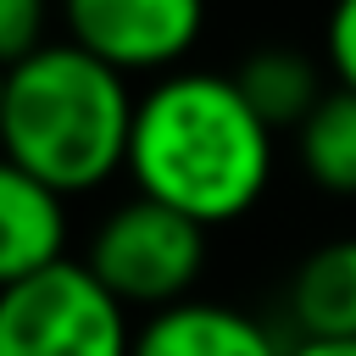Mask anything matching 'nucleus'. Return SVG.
I'll return each mask as SVG.
<instances>
[{"instance_id":"f257e3e1","label":"nucleus","mask_w":356,"mask_h":356,"mask_svg":"<svg viewBox=\"0 0 356 356\" xmlns=\"http://www.w3.org/2000/svg\"><path fill=\"white\" fill-rule=\"evenodd\" d=\"M128 172L200 228L245 217L273 178V128L250 111L234 72H167L139 95Z\"/></svg>"},{"instance_id":"f03ea898","label":"nucleus","mask_w":356,"mask_h":356,"mask_svg":"<svg viewBox=\"0 0 356 356\" xmlns=\"http://www.w3.org/2000/svg\"><path fill=\"white\" fill-rule=\"evenodd\" d=\"M134 111L122 72L72 39H50L0 83V145L6 167L50 184L56 195H83L128 167Z\"/></svg>"},{"instance_id":"7ed1b4c3","label":"nucleus","mask_w":356,"mask_h":356,"mask_svg":"<svg viewBox=\"0 0 356 356\" xmlns=\"http://www.w3.org/2000/svg\"><path fill=\"white\" fill-rule=\"evenodd\" d=\"M0 356H134L128 306L67 256L0 284Z\"/></svg>"},{"instance_id":"20e7f679","label":"nucleus","mask_w":356,"mask_h":356,"mask_svg":"<svg viewBox=\"0 0 356 356\" xmlns=\"http://www.w3.org/2000/svg\"><path fill=\"white\" fill-rule=\"evenodd\" d=\"M83 267L122 300L145 306L150 317L189 300L200 267H206V228L161 200H122L89 239Z\"/></svg>"},{"instance_id":"39448f33","label":"nucleus","mask_w":356,"mask_h":356,"mask_svg":"<svg viewBox=\"0 0 356 356\" xmlns=\"http://www.w3.org/2000/svg\"><path fill=\"white\" fill-rule=\"evenodd\" d=\"M67 39L106 67L167 72L178 67L206 22V0H61Z\"/></svg>"},{"instance_id":"423d86ee","label":"nucleus","mask_w":356,"mask_h":356,"mask_svg":"<svg viewBox=\"0 0 356 356\" xmlns=\"http://www.w3.org/2000/svg\"><path fill=\"white\" fill-rule=\"evenodd\" d=\"M250 312L217 300H178L134 334V356H284Z\"/></svg>"},{"instance_id":"0eeeda50","label":"nucleus","mask_w":356,"mask_h":356,"mask_svg":"<svg viewBox=\"0 0 356 356\" xmlns=\"http://www.w3.org/2000/svg\"><path fill=\"white\" fill-rule=\"evenodd\" d=\"M67 261V195L0 167V284L33 278Z\"/></svg>"},{"instance_id":"6e6552de","label":"nucleus","mask_w":356,"mask_h":356,"mask_svg":"<svg viewBox=\"0 0 356 356\" xmlns=\"http://www.w3.org/2000/svg\"><path fill=\"white\" fill-rule=\"evenodd\" d=\"M289 323L300 339H356V234L317 245L295 267Z\"/></svg>"},{"instance_id":"1a4fd4ad","label":"nucleus","mask_w":356,"mask_h":356,"mask_svg":"<svg viewBox=\"0 0 356 356\" xmlns=\"http://www.w3.org/2000/svg\"><path fill=\"white\" fill-rule=\"evenodd\" d=\"M239 95L250 100V111L278 134V128H300L317 106H323V72L312 56L289 50V44H267V50H250L234 72Z\"/></svg>"},{"instance_id":"9d476101","label":"nucleus","mask_w":356,"mask_h":356,"mask_svg":"<svg viewBox=\"0 0 356 356\" xmlns=\"http://www.w3.org/2000/svg\"><path fill=\"white\" fill-rule=\"evenodd\" d=\"M300 167L328 195H356V89H328L323 106L295 128Z\"/></svg>"},{"instance_id":"9b49d317","label":"nucleus","mask_w":356,"mask_h":356,"mask_svg":"<svg viewBox=\"0 0 356 356\" xmlns=\"http://www.w3.org/2000/svg\"><path fill=\"white\" fill-rule=\"evenodd\" d=\"M44 0H0V56H6V67H17L22 56H33L39 44H50L44 39Z\"/></svg>"},{"instance_id":"f8f14e48","label":"nucleus","mask_w":356,"mask_h":356,"mask_svg":"<svg viewBox=\"0 0 356 356\" xmlns=\"http://www.w3.org/2000/svg\"><path fill=\"white\" fill-rule=\"evenodd\" d=\"M323 56L339 89H356V0H334L328 6V28H323Z\"/></svg>"},{"instance_id":"ddd939ff","label":"nucleus","mask_w":356,"mask_h":356,"mask_svg":"<svg viewBox=\"0 0 356 356\" xmlns=\"http://www.w3.org/2000/svg\"><path fill=\"white\" fill-rule=\"evenodd\" d=\"M284 356H356V339H295Z\"/></svg>"}]
</instances>
